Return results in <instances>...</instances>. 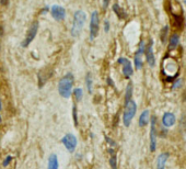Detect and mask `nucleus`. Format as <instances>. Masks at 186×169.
I'll use <instances>...</instances> for the list:
<instances>
[{"label":"nucleus","instance_id":"nucleus-7","mask_svg":"<svg viewBox=\"0 0 186 169\" xmlns=\"http://www.w3.org/2000/svg\"><path fill=\"white\" fill-rule=\"evenodd\" d=\"M51 17L56 20V21H63L64 19L66 18V10L65 8L58 5H55L51 8Z\"/></svg>","mask_w":186,"mask_h":169},{"label":"nucleus","instance_id":"nucleus-12","mask_svg":"<svg viewBox=\"0 0 186 169\" xmlns=\"http://www.w3.org/2000/svg\"><path fill=\"white\" fill-rule=\"evenodd\" d=\"M175 120H176V119H175V115L173 114V113L166 112V113H164V115H163L162 123L165 127H170L175 123Z\"/></svg>","mask_w":186,"mask_h":169},{"label":"nucleus","instance_id":"nucleus-15","mask_svg":"<svg viewBox=\"0 0 186 169\" xmlns=\"http://www.w3.org/2000/svg\"><path fill=\"white\" fill-rule=\"evenodd\" d=\"M169 158V154L168 153H164V154H161L158 157V160H157V168L158 169H165V163Z\"/></svg>","mask_w":186,"mask_h":169},{"label":"nucleus","instance_id":"nucleus-2","mask_svg":"<svg viewBox=\"0 0 186 169\" xmlns=\"http://www.w3.org/2000/svg\"><path fill=\"white\" fill-rule=\"evenodd\" d=\"M87 21V14L83 10H78L73 14V24L71 27V35L73 37L80 35V33L83 30L84 23Z\"/></svg>","mask_w":186,"mask_h":169},{"label":"nucleus","instance_id":"nucleus-11","mask_svg":"<svg viewBox=\"0 0 186 169\" xmlns=\"http://www.w3.org/2000/svg\"><path fill=\"white\" fill-rule=\"evenodd\" d=\"M152 40H150L149 41V44H148V46L146 47V51H144V53H146V58H147V62L148 64L150 65L151 67L154 66V55H153V51H152Z\"/></svg>","mask_w":186,"mask_h":169},{"label":"nucleus","instance_id":"nucleus-4","mask_svg":"<svg viewBox=\"0 0 186 169\" xmlns=\"http://www.w3.org/2000/svg\"><path fill=\"white\" fill-rule=\"evenodd\" d=\"M61 143L63 145L66 147V149L69 151L70 154L75 153L76 148H77V144H78V141H77V137H76L73 134L71 133H67L63 136L61 139Z\"/></svg>","mask_w":186,"mask_h":169},{"label":"nucleus","instance_id":"nucleus-13","mask_svg":"<svg viewBox=\"0 0 186 169\" xmlns=\"http://www.w3.org/2000/svg\"><path fill=\"white\" fill-rule=\"evenodd\" d=\"M47 169H59V161L56 154H51L48 157Z\"/></svg>","mask_w":186,"mask_h":169},{"label":"nucleus","instance_id":"nucleus-32","mask_svg":"<svg viewBox=\"0 0 186 169\" xmlns=\"http://www.w3.org/2000/svg\"><path fill=\"white\" fill-rule=\"evenodd\" d=\"M2 123V118H1V114H0V124Z\"/></svg>","mask_w":186,"mask_h":169},{"label":"nucleus","instance_id":"nucleus-24","mask_svg":"<svg viewBox=\"0 0 186 169\" xmlns=\"http://www.w3.org/2000/svg\"><path fill=\"white\" fill-rule=\"evenodd\" d=\"M72 113H73V121H75V125H78V116H77V107H76V104L72 107Z\"/></svg>","mask_w":186,"mask_h":169},{"label":"nucleus","instance_id":"nucleus-18","mask_svg":"<svg viewBox=\"0 0 186 169\" xmlns=\"http://www.w3.org/2000/svg\"><path fill=\"white\" fill-rule=\"evenodd\" d=\"M113 11L116 13L117 17H118L119 19H125L126 18V13H125L124 9H122L118 5H114V6H113Z\"/></svg>","mask_w":186,"mask_h":169},{"label":"nucleus","instance_id":"nucleus-20","mask_svg":"<svg viewBox=\"0 0 186 169\" xmlns=\"http://www.w3.org/2000/svg\"><path fill=\"white\" fill-rule=\"evenodd\" d=\"M93 84L92 76H91L90 72H88L87 77H85V86H87V89L90 94H92V91H93V84Z\"/></svg>","mask_w":186,"mask_h":169},{"label":"nucleus","instance_id":"nucleus-22","mask_svg":"<svg viewBox=\"0 0 186 169\" xmlns=\"http://www.w3.org/2000/svg\"><path fill=\"white\" fill-rule=\"evenodd\" d=\"M12 161V156L11 155H8V156L3 159V161H2V166L3 167H8L10 165V163Z\"/></svg>","mask_w":186,"mask_h":169},{"label":"nucleus","instance_id":"nucleus-19","mask_svg":"<svg viewBox=\"0 0 186 169\" xmlns=\"http://www.w3.org/2000/svg\"><path fill=\"white\" fill-rule=\"evenodd\" d=\"M178 40H180L178 35H177V34H173V35L171 36V39H170L169 49H174V48L177 46V44H178Z\"/></svg>","mask_w":186,"mask_h":169},{"label":"nucleus","instance_id":"nucleus-28","mask_svg":"<svg viewBox=\"0 0 186 169\" xmlns=\"http://www.w3.org/2000/svg\"><path fill=\"white\" fill-rule=\"evenodd\" d=\"M108 2H110V0H103V8L106 9L108 6Z\"/></svg>","mask_w":186,"mask_h":169},{"label":"nucleus","instance_id":"nucleus-14","mask_svg":"<svg viewBox=\"0 0 186 169\" xmlns=\"http://www.w3.org/2000/svg\"><path fill=\"white\" fill-rule=\"evenodd\" d=\"M149 121H150V113H149V110H144V111L140 114V116H139V121H138L139 126L144 127L148 123H149Z\"/></svg>","mask_w":186,"mask_h":169},{"label":"nucleus","instance_id":"nucleus-27","mask_svg":"<svg viewBox=\"0 0 186 169\" xmlns=\"http://www.w3.org/2000/svg\"><path fill=\"white\" fill-rule=\"evenodd\" d=\"M8 3H9V0H0L1 6H8Z\"/></svg>","mask_w":186,"mask_h":169},{"label":"nucleus","instance_id":"nucleus-21","mask_svg":"<svg viewBox=\"0 0 186 169\" xmlns=\"http://www.w3.org/2000/svg\"><path fill=\"white\" fill-rule=\"evenodd\" d=\"M72 94L75 96V99L77 102H80L83 98V90H82L81 88H76L75 90H72Z\"/></svg>","mask_w":186,"mask_h":169},{"label":"nucleus","instance_id":"nucleus-8","mask_svg":"<svg viewBox=\"0 0 186 169\" xmlns=\"http://www.w3.org/2000/svg\"><path fill=\"white\" fill-rule=\"evenodd\" d=\"M157 148V135H156V116L153 115L150 119V151H154Z\"/></svg>","mask_w":186,"mask_h":169},{"label":"nucleus","instance_id":"nucleus-33","mask_svg":"<svg viewBox=\"0 0 186 169\" xmlns=\"http://www.w3.org/2000/svg\"><path fill=\"white\" fill-rule=\"evenodd\" d=\"M0 137H1V134H0Z\"/></svg>","mask_w":186,"mask_h":169},{"label":"nucleus","instance_id":"nucleus-25","mask_svg":"<svg viewBox=\"0 0 186 169\" xmlns=\"http://www.w3.org/2000/svg\"><path fill=\"white\" fill-rule=\"evenodd\" d=\"M105 141H106V142H107L108 144L111 145L112 147H116V143H115L114 141H113V139H110L108 136H105Z\"/></svg>","mask_w":186,"mask_h":169},{"label":"nucleus","instance_id":"nucleus-16","mask_svg":"<svg viewBox=\"0 0 186 169\" xmlns=\"http://www.w3.org/2000/svg\"><path fill=\"white\" fill-rule=\"evenodd\" d=\"M108 153L111 154V157H110V166H111L112 169H117V158H116V154H115L114 149L110 148V149H108Z\"/></svg>","mask_w":186,"mask_h":169},{"label":"nucleus","instance_id":"nucleus-10","mask_svg":"<svg viewBox=\"0 0 186 169\" xmlns=\"http://www.w3.org/2000/svg\"><path fill=\"white\" fill-rule=\"evenodd\" d=\"M144 42H140V45H139L138 51L136 52L135 55V66L137 69H140L142 67V60H141V55L144 54Z\"/></svg>","mask_w":186,"mask_h":169},{"label":"nucleus","instance_id":"nucleus-9","mask_svg":"<svg viewBox=\"0 0 186 169\" xmlns=\"http://www.w3.org/2000/svg\"><path fill=\"white\" fill-rule=\"evenodd\" d=\"M118 64L123 65V75L125 76L126 78H129V77L134 74V69H132V63H130L127 58H125V57L118 58Z\"/></svg>","mask_w":186,"mask_h":169},{"label":"nucleus","instance_id":"nucleus-1","mask_svg":"<svg viewBox=\"0 0 186 169\" xmlns=\"http://www.w3.org/2000/svg\"><path fill=\"white\" fill-rule=\"evenodd\" d=\"M73 82L75 78L71 72H68L65 76H63L58 81V92L60 97H63L65 99H68L71 97L72 89H73Z\"/></svg>","mask_w":186,"mask_h":169},{"label":"nucleus","instance_id":"nucleus-23","mask_svg":"<svg viewBox=\"0 0 186 169\" xmlns=\"http://www.w3.org/2000/svg\"><path fill=\"white\" fill-rule=\"evenodd\" d=\"M166 34H168V27H164V29H162L161 31V41L163 43L166 41Z\"/></svg>","mask_w":186,"mask_h":169},{"label":"nucleus","instance_id":"nucleus-30","mask_svg":"<svg viewBox=\"0 0 186 169\" xmlns=\"http://www.w3.org/2000/svg\"><path fill=\"white\" fill-rule=\"evenodd\" d=\"M183 101H186V89H185V91L183 92Z\"/></svg>","mask_w":186,"mask_h":169},{"label":"nucleus","instance_id":"nucleus-17","mask_svg":"<svg viewBox=\"0 0 186 169\" xmlns=\"http://www.w3.org/2000/svg\"><path fill=\"white\" fill-rule=\"evenodd\" d=\"M132 82H129V84H127L126 92H125V106H126L130 100H132Z\"/></svg>","mask_w":186,"mask_h":169},{"label":"nucleus","instance_id":"nucleus-29","mask_svg":"<svg viewBox=\"0 0 186 169\" xmlns=\"http://www.w3.org/2000/svg\"><path fill=\"white\" fill-rule=\"evenodd\" d=\"M3 35V27L2 25H0V36H2Z\"/></svg>","mask_w":186,"mask_h":169},{"label":"nucleus","instance_id":"nucleus-31","mask_svg":"<svg viewBox=\"0 0 186 169\" xmlns=\"http://www.w3.org/2000/svg\"><path fill=\"white\" fill-rule=\"evenodd\" d=\"M1 109H2V102H1V99H0V111H1Z\"/></svg>","mask_w":186,"mask_h":169},{"label":"nucleus","instance_id":"nucleus-6","mask_svg":"<svg viewBox=\"0 0 186 169\" xmlns=\"http://www.w3.org/2000/svg\"><path fill=\"white\" fill-rule=\"evenodd\" d=\"M99 29H100V19H99V13L98 11H93L91 14V20H90V39L94 40L99 34Z\"/></svg>","mask_w":186,"mask_h":169},{"label":"nucleus","instance_id":"nucleus-3","mask_svg":"<svg viewBox=\"0 0 186 169\" xmlns=\"http://www.w3.org/2000/svg\"><path fill=\"white\" fill-rule=\"evenodd\" d=\"M136 111H137V104L134 100H130L125 106V110H124L123 113V123L126 127L130 125L132 119L136 114Z\"/></svg>","mask_w":186,"mask_h":169},{"label":"nucleus","instance_id":"nucleus-26","mask_svg":"<svg viewBox=\"0 0 186 169\" xmlns=\"http://www.w3.org/2000/svg\"><path fill=\"white\" fill-rule=\"evenodd\" d=\"M104 31L105 32H108V31H110V22H108L107 20H105V22H104Z\"/></svg>","mask_w":186,"mask_h":169},{"label":"nucleus","instance_id":"nucleus-5","mask_svg":"<svg viewBox=\"0 0 186 169\" xmlns=\"http://www.w3.org/2000/svg\"><path fill=\"white\" fill-rule=\"evenodd\" d=\"M37 31H39V22L34 21L33 23L31 24L30 29L27 30L25 39H24L23 42H22V47H27L31 43L33 42V40L35 39L36 34H37Z\"/></svg>","mask_w":186,"mask_h":169}]
</instances>
